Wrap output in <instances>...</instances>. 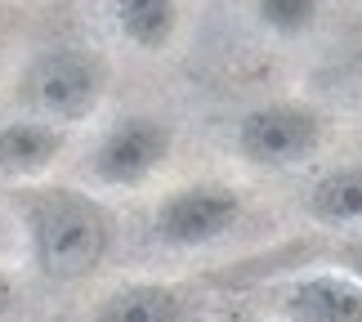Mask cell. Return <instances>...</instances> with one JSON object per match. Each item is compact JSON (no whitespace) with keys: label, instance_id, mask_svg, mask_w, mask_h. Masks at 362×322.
I'll list each match as a JSON object with an SVG mask.
<instances>
[{"label":"cell","instance_id":"4","mask_svg":"<svg viewBox=\"0 0 362 322\" xmlns=\"http://www.w3.org/2000/svg\"><path fill=\"white\" fill-rule=\"evenodd\" d=\"M175 130L152 112H130L117 117L107 130L94 139L86 171L99 188H139L170 161Z\"/></svg>","mask_w":362,"mask_h":322},{"label":"cell","instance_id":"8","mask_svg":"<svg viewBox=\"0 0 362 322\" xmlns=\"http://www.w3.org/2000/svg\"><path fill=\"white\" fill-rule=\"evenodd\" d=\"M90 322H192V300L170 282H125L103 296Z\"/></svg>","mask_w":362,"mask_h":322},{"label":"cell","instance_id":"10","mask_svg":"<svg viewBox=\"0 0 362 322\" xmlns=\"http://www.w3.org/2000/svg\"><path fill=\"white\" fill-rule=\"evenodd\" d=\"M112 23L121 40L157 54L179 32V0H112Z\"/></svg>","mask_w":362,"mask_h":322},{"label":"cell","instance_id":"2","mask_svg":"<svg viewBox=\"0 0 362 322\" xmlns=\"http://www.w3.org/2000/svg\"><path fill=\"white\" fill-rule=\"evenodd\" d=\"M107 59L90 45H54L27 63L18 81V103L27 117L54 121L63 130L90 121L107 94Z\"/></svg>","mask_w":362,"mask_h":322},{"label":"cell","instance_id":"9","mask_svg":"<svg viewBox=\"0 0 362 322\" xmlns=\"http://www.w3.org/2000/svg\"><path fill=\"white\" fill-rule=\"evenodd\" d=\"M309 215L327 229H362V166H336L309 188Z\"/></svg>","mask_w":362,"mask_h":322},{"label":"cell","instance_id":"11","mask_svg":"<svg viewBox=\"0 0 362 322\" xmlns=\"http://www.w3.org/2000/svg\"><path fill=\"white\" fill-rule=\"evenodd\" d=\"M250 13L273 36H304V32H313L322 0H250Z\"/></svg>","mask_w":362,"mask_h":322},{"label":"cell","instance_id":"1","mask_svg":"<svg viewBox=\"0 0 362 322\" xmlns=\"http://www.w3.org/2000/svg\"><path fill=\"white\" fill-rule=\"evenodd\" d=\"M13 211L23 224L27 260L49 282H86L112 251V215L76 184H18Z\"/></svg>","mask_w":362,"mask_h":322},{"label":"cell","instance_id":"7","mask_svg":"<svg viewBox=\"0 0 362 322\" xmlns=\"http://www.w3.org/2000/svg\"><path fill=\"white\" fill-rule=\"evenodd\" d=\"M67 152V130L40 117H9L0 125V179L9 184H40Z\"/></svg>","mask_w":362,"mask_h":322},{"label":"cell","instance_id":"12","mask_svg":"<svg viewBox=\"0 0 362 322\" xmlns=\"http://www.w3.org/2000/svg\"><path fill=\"white\" fill-rule=\"evenodd\" d=\"M18 300H23L18 277H13L9 264H0V322H9L13 314H18Z\"/></svg>","mask_w":362,"mask_h":322},{"label":"cell","instance_id":"3","mask_svg":"<svg viewBox=\"0 0 362 322\" xmlns=\"http://www.w3.org/2000/svg\"><path fill=\"white\" fill-rule=\"evenodd\" d=\"M322 139H327L322 112L309 103H296V99L259 103L238 121V152H242V161L259 166V171L304 166L322 148Z\"/></svg>","mask_w":362,"mask_h":322},{"label":"cell","instance_id":"13","mask_svg":"<svg viewBox=\"0 0 362 322\" xmlns=\"http://www.w3.org/2000/svg\"><path fill=\"white\" fill-rule=\"evenodd\" d=\"M340 269L362 282V233L354 237V242H344V251H340Z\"/></svg>","mask_w":362,"mask_h":322},{"label":"cell","instance_id":"6","mask_svg":"<svg viewBox=\"0 0 362 322\" xmlns=\"http://www.w3.org/2000/svg\"><path fill=\"white\" fill-rule=\"evenodd\" d=\"M277 322H362V282L349 273H304L273 291Z\"/></svg>","mask_w":362,"mask_h":322},{"label":"cell","instance_id":"5","mask_svg":"<svg viewBox=\"0 0 362 322\" xmlns=\"http://www.w3.org/2000/svg\"><path fill=\"white\" fill-rule=\"evenodd\" d=\"M242 219V192L228 184H184L175 192H165L152 211V233L165 246L179 251H197L219 242L224 233H233V224Z\"/></svg>","mask_w":362,"mask_h":322}]
</instances>
